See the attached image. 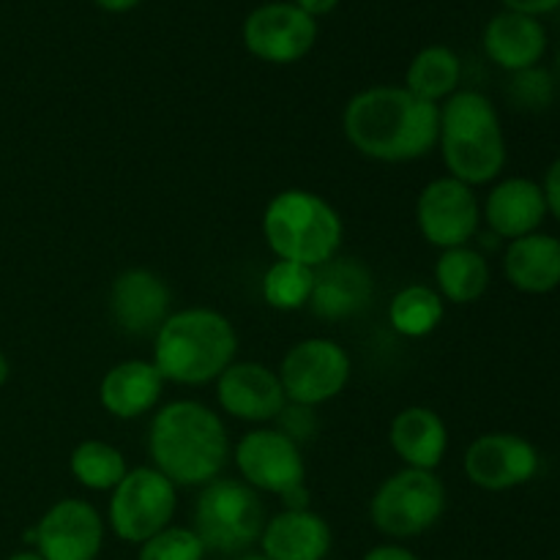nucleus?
Returning <instances> with one entry per match:
<instances>
[{
    "mask_svg": "<svg viewBox=\"0 0 560 560\" xmlns=\"http://www.w3.org/2000/svg\"><path fill=\"white\" fill-rule=\"evenodd\" d=\"M342 129L361 156L416 162L438 145V104L413 96L405 85L364 88L345 104Z\"/></svg>",
    "mask_w": 560,
    "mask_h": 560,
    "instance_id": "f257e3e1",
    "label": "nucleus"
},
{
    "mask_svg": "<svg viewBox=\"0 0 560 560\" xmlns=\"http://www.w3.org/2000/svg\"><path fill=\"white\" fill-rule=\"evenodd\" d=\"M230 435L222 416L197 399H173L153 413L148 454L175 487H206L228 465Z\"/></svg>",
    "mask_w": 560,
    "mask_h": 560,
    "instance_id": "f03ea898",
    "label": "nucleus"
},
{
    "mask_svg": "<svg viewBox=\"0 0 560 560\" xmlns=\"http://www.w3.org/2000/svg\"><path fill=\"white\" fill-rule=\"evenodd\" d=\"M238 353L235 326L217 310L189 306L170 312L153 334V364L175 386H206L228 370Z\"/></svg>",
    "mask_w": 560,
    "mask_h": 560,
    "instance_id": "7ed1b4c3",
    "label": "nucleus"
},
{
    "mask_svg": "<svg viewBox=\"0 0 560 560\" xmlns=\"http://www.w3.org/2000/svg\"><path fill=\"white\" fill-rule=\"evenodd\" d=\"M438 145L448 175L474 189L498 180L506 167L501 115L481 91H454L438 104Z\"/></svg>",
    "mask_w": 560,
    "mask_h": 560,
    "instance_id": "20e7f679",
    "label": "nucleus"
},
{
    "mask_svg": "<svg viewBox=\"0 0 560 560\" xmlns=\"http://www.w3.org/2000/svg\"><path fill=\"white\" fill-rule=\"evenodd\" d=\"M262 235L277 260L320 268L342 249L345 224L326 197L310 189H284L262 211Z\"/></svg>",
    "mask_w": 560,
    "mask_h": 560,
    "instance_id": "39448f33",
    "label": "nucleus"
},
{
    "mask_svg": "<svg viewBox=\"0 0 560 560\" xmlns=\"http://www.w3.org/2000/svg\"><path fill=\"white\" fill-rule=\"evenodd\" d=\"M266 506L260 492L241 479H213L200 487L195 501L191 530L200 536L208 552L241 556L260 541L266 528Z\"/></svg>",
    "mask_w": 560,
    "mask_h": 560,
    "instance_id": "423d86ee",
    "label": "nucleus"
},
{
    "mask_svg": "<svg viewBox=\"0 0 560 560\" xmlns=\"http://www.w3.org/2000/svg\"><path fill=\"white\" fill-rule=\"evenodd\" d=\"M446 485L435 470L402 468L388 476L370 501L375 530L394 541L416 539L441 523L446 514Z\"/></svg>",
    "mask_w": 560,
    "mask_h": 560,
    "instance_id": "0eeeda50",
    "label": "nucleus"
},
{
    "mask_svg": "<svg viewBox=\"0 0 560 560\" xmlns=\"http://www.w3.org/2000/svg\"><path fill=\"white\" fill-rule=\"evenodd\" d=\"M178 487L156 468H131L109 495L107 525L120 541L140 547L173 525Z\"/></svg>",
    "mask_w": 560,
    "mask_h": 560,
    "instance_id": "6e6552de",
    "label": "nucleus"
},
{
    "mask_svg": "<svg viewBox=\"0 0 560 560\" xmlns=\"http://www.w3.org/2000/svg\"><path fill=\"white\" fill-rule=\"evenodd\" d=\"M350 370L353 364L342 345L328 337H310L284 353L277 375L290 405L317 408L345 392Z\"/></svg>",
    "mask_w": 560,
    "mask_h": 560,
    "instance_id": "1a4fd4ad",
    "label": "nucleus"
},
{
    "mask_svg": "<svg viewBox=\"0 0 560 560\" xmlns=\"http://www.w3.org/2000/svg\"><path fill=\"white\" fill-rule=\"evenodd\" d=\"M235 468L241 481L266 495H290L306 485V463L301 443L277 427H257L235 443Z\"/></svg>",
    "mask_w": 560,
    "mask_h": 560,
    "instance_id": "9d476101",
    "label": "nucleus"
},
{
    "mask_svg": "<svg viewBox=\"0 0 560 560\" xmlns=\"http://www.w3.org/2000/svg\"><path fill=\"white\" fill-rule=\"evenodd\" d=\"M416 222L427 244L441 252L468 246L481 228L479 195L452 175L430 180L416 200Z\"/></svg>",
    "mask_w": 560,
    "mask_h": 560,
    "instance_id": "9b49d317",
    "label": "nucleus"
},
{
    "mask_svg": "<svg viewBox=\"0 0 560 560\" xmlns=\"http://www.w3.org/2000/svg\"><path fill=\"white\" fill-rule=\"evenodd\" d=\"M541 468L539 448L517 432H485L463 457L468 481L487 492H506L525 487Z\"/></svg>",
    "mask_w": 560,
    "mask_h": 560,
    "instance_id": "f8f14e48",
    "label": "nucleus"
},
{
    "mask_svg": "<svg viewBox=\"0 0 560 560\" xmlns=\"http://www.w3.org/2000/svg\"><path fill=\"white\" fill-rule=\"evenodd\" d=\"M104 517L82 498L52 503L33 525V547L44 560H96L104 550Z\"/></svg>",
    "mask_w": 560,
    "mask_h": 560,
    "instance_id": "ddd939ff",
    "label": "nucleus"
},
{
    "mask_svg": "<svg viewBox=\"0 0 560 560\" xmlns=\"http://www.w3.org/2000/svg\"><path fill=\"white\" fill-rule=\"evenodd\" d=\"M317 42V20L295 3L273 0L262 3L246 16L244 44L257 60L288 66L310 55Z\"/></svg>",
    "mask_w": 560,
    "mask_h": 560,
    "instance_id": "4468645a",
    "label": "nucleus"
},
{
    "mask_svg": "<svg viewBox=\"0 0 560 560\" xmlns=\"http://www.w3.org/2000/svg\"><path fill=\"white\" fill-rule=\"evenodd\" d=\"M217 402L233 419L246 424H268L288 408L277 370L260 361H233L217 377Z\"/></svg>",
    "mask_w": 560,
    "mask_h": 560,
    "instance_id": "2eb2a0df",
    "label": "nucleus"
},
{
    "mask_svg": "<svg viewBox=\"0 0 560 560\" xmlns=\"http://www.w3.org/2000/svg\"><path fill=\"white\" fill-rule=\"evenodd\" d=\"M167 282L148 268H126L109 288V315L129 337H153L170 317Z\"/></svg>",
    "mask_w": 560,
    "mask_h": 560,
    "instance_id": "dca6fc26",
    "label": "nucleus"
},
{
    "mask_svg": "<svg viewBox=\"0 0 560 560\" xmlns=\"http://www.w3.org/2000/svg\"><path fill=\"white\" fill-rule=\"evenodd\" d=\"M375 299L372 271L355 257L337 255L326 266L315 268V290L310 310L323 320H348L359 315Z\"/></svg>",
    "mask_w": 560,
    "mask_h": 560,
    "instance_id": "f3484780",
    "label": "nucleus"
},
{
    "mask_svg": "<svg viewBox=\"0 0 560 560\" xmlns=\"http://www.w3.org/2000/svg\"><path fill=\"white\" fill-rule=\"evenodd\" d=\"M550 211H547L541 184L523 178V175L498 180L481 206V219L487 222L490 233L506 241L539 233Z\"/></svg>",
    "mask_w": 560,
    "mask_h": 560,
    "instance_id": "a211bd4d",
    "label": "nucleus"
},
{
    "mask_svg": "<svg viewBox=\"0 0 560 560\" xmlns=\"http://www.w3.org/2000/svg\"><path fill=\"white\" fill-rule=\"evenodd\" d=\"M257 545L271 560H326L334 534L331 525L312 509H284L266 520Z\"/></svg>",
    "mask_w": 560,
    "mask_h": 560,
    "instance_id": "6ab92c4d",
    "label": "nucleus"
},
{
    "mask_svg": "<svg viewBox=\"0 0 560 560\" xmlns=\"http://www.w3.org/2000/svg\"><path fill=\"white\" fill-rule=\"evenodd\" d=\"M167 381L153 361L129 359L109 366L98 386V402L109 416L124 421L142 419L162 399Z\"/></svg>",
    "mask_w": 560,
    "mask_h": 560,
    "instance_id": "aec40b11",
    "label": "nucleus"
},
{
    "mask_svg": "<svg viewBox=\"0 0 560 560\" xmlns=\"http://www.w3.org/2000/svg\"><path fill=\"white\" fill-rule=\"evenodd\" d=\"M388 443L405 468L438 470L448 452V427L427 405H410L394 416L388 427Z\"/></svg>",
    "mask_w": 560,
    "mask_h": 560,
    "instance_id": "412c9836",
    "label": "nucleus"
},
{
    "mask_svg": "<svg viewBox=\"0 0 560 560\" xmlns=\"http://www.w3.org/2000/svg\"><path fill=\"white\" fill-rule=\"evenodd\" d=\"M485 52L501 69L517 71L534 69L547 52V31L536 16L501 11L485 27Z\"/></svg>",
    "mask_w": 560,
    "mask_h": 560,
    "instance_id": "4be33fe9",
    "label": "nucleus"
},
{
    "mask_svg": "<svg viewBox=\"0 0 560 560\" xmlns=\"http://www.w3.org/2000/svg\"><path fill=\"white\" fill-rule=\"evenodd\" d=\"M503 273L520 293L547 295L560 288V238L530 233L509 241L503 252Z\"/></svg>",
    "mask_w": 560,
    "mask_h": 560,
    "instance_id": "5701e85b",
    "label": "nucleus"
},
{
    "mask_svg": "<svg viewBox=\"0 0 560 560\" xmlns=\"http://www.w3.org/2000/svg\"><path fill=\"white\" fill-rule=\"evenodd\" d=\"M490 262L474 246L443 249L435 260V290L452 304H474L490 288Z\"/></svg>",
    "mask_w": 560,
    "mask_h": 560,
    "instance_id": "b1692460",
    "label": "nucleus"
},
{
    "mask_svg": "<svg viewBox=\"0 0 560 560\" xmlns=\"http://www.w3.org/2000/svg\"><path fill=\"white\" fill-rule=\"evenodd\" d=\"M459 80H463V63L446 44H430L416 52L405 71V88L430 104L446 102L454 91H459Z\"/></svg>",
    "mask_w": 560,
    "mask_h": 560,
    "instance_id": "393cba45",
    "label": "nucleus"
},
{
    "mask_svg": "<svg viewBox=\"0 0 560 560\" xmlns=\"http://www.w3.org/2000/svg\"><path fill=\"white\" fill-rule=\"evenodd\" d=\"M446 315V301L432 284H408L397 290L388 304V326L408 339H424Z\"/></svg>",
    "mask_w": 560,
    "mask_h": 560,
    "instance_id": "a878e982",
    "label": "nucleus"
},
{
    "mask_svg": "<svg viewBox=\"0 0 560 560\" xmlns=\"http://www.w3.org/2000/svg\"><path fill=\"white\" fill-rule=\"evenodd\" d=\"M69 470L77 485L93 492H113L120 485L129 465L120 448L107 441H82L77 443L69 457Z\"/></svg>",
    "mask_w": 560,
    "mask_h": 560,
    "instance_id": "bb28decb",
    "label": "nucleus"
},
{
    "mask_svg": "<svg viewBox=\"0 0 560 560\" xmlns=\"http://www.w3.org/2000/svg\"><path fill=\"white\" fill-rule=\"evenodd\" d=\"M312 290H315V268L290 260H273L260 282L262 301L279 312H295L310 306Z\"/></svg>",
    "mask_w": 560,
    "mask_h": 560,
    "instance_id": "cd10ccee",
    "label": "nucleus"
},
{
    "mask_svg": "<svg viewBox=\"0 0 560 560\" xmlns=\"http://www.w3.org/2000/svg\"><path fill=\"white\" fill-rule=\"evenodd\" d=\"M206 545L195 530L186 525H167L156 536L142 541L137 560H206Z\"/></svg>",
    "mask_w": 560,
    "mask_h": 560,
    "instance_id": "c85d7f7f",
    "label": "nucleus"
},
{
    "mask_svg": "<svg viewBox=\"0 0 560 560\" xmlns=\"http://www.w3.org/2000/svg\"><path fill=\"white\" fill-rule=\"evenodd\" d=\"M509 93H512V102L523 109H545L550 107L552 96H556V82H552L550 71L539 69H525L517 71L509 85Z\"/></svg>",
    "mask_w": 560,
    "mask_h": 560,
    "instance_id": "c756f323",
    "label": "nucleus"
},
{
    "mask_svg": "<svg viewBox=\"0 0 560 560\" xmlns=\"http://www.w3.org/2000/svg\"><path fill=\"white\" fill-rule=\"evenodd\" d=\"M541 191H545L547 211L560 222V156L547 167L545 180H541Z\"/></svg>",
    "mask_w": 560,
    "mask_h": 560,
    "instance_id": "7c9ffc66",
    "label": "nucleus"
},
{
    "mask_svg": "<svg viewBox=\"0 0 560 560\" xmlns=\"http://www.w3.org/2000/svg\"><path fill=\"white\" fill-rule=\"evenodd\" d=\"M506 11H517V14H528L539 20L541 14H550L560 5V0H501Z\"/></svg>",
    "mask_w": 560,
    "mask_h": 560,
    "instance_id": "2f4dec72",
    "label": "nucleus"
},
{
    "mask_svg": "<svg viewBox=\"0 0 560 560\" xmlns=\"http://www.w3.org/2000/svg\"><path fill=\"white\" fill-rule=\"evenodd\" d=\"M361 560H421L413 550L402 545H377Z\"/></svg>",
    "mask_w": 560,
    "mask_h": 560,
    "instance_id": "473e14b6",
    "label": "nucleus"
},
{
    "mask_svg": "<svg viewBox=\"0 0 560 560\" xmlns=\"http://www.w3.org/2000/svg\"><path fill=\"white\" fill-rule=\"evenodd\" d=\"M293 3L299 5L301 11H306L312 20H317V16L331 14V11L339 5V0H293Z\"/></svg>",
    "mask_w": 560,
    "mask_h": 560,
    "instance_id": "72a5a7b5",
    "label": "nucleus"
},
{
    "mask_svg": "<svg viewBox=\"0 0 560 560\" xmlns=\"http://www.w3.org/2000/svg\"><path fill=\"white\" fill-rule=\"evenodd\" d=\"M93 3H96L98 9L109 11V14H124V11L137 9V5L142 3V0H93Z\"/></svg>",
    "mask_w": 560,
    "mask_h": 560,
    "instance_id": "f704fd0d",
    "label": "nucleus"
},
{
    "mask_svg": "<svg viewBox=\"0 0 560 560\" xmlns=\"http://www.w3.org/2000/svg\"><path fill=\"white\" fill-rule=\"evenodd\" d=\"M9 377H11V361L5 359V353H3V350H0V388H3L5 383H9Z\"/></svg>",
    "mask_w": 560,
    "mask_h": 560,
    "instance_id": "c9c22d12",
    "label": "nucleus"
},
{
    "mask_svg": "<svg viewBox=\"0 0 560 560\" xmlns=\"http://www.w3.org/2000/svg\"><path fill=\"white\" fill-rule=\"evenodd\" d=\"M5 560H44V558L38 556L36 550H20V552H14V556H9Z\"/></svg>",
    "mask_w": 560,
    "mask_h": 560,
    "instance_id": "e433bc0d",
    "label": "nucleus"
},
{
    "mask_svg": "<svg viewBox=\"0 0 560 560\" xmlns=\"http://www.w3.org/2000/svg\"><path fill=\"white\" fill-rule=\"evenodd\" d=\"M233 560H271V558H266L262 556V552H241V556H235Z\"/></svg>",
    "mask_w": 560,
    "mask_h": 560,
    "instance_id": "4c0bfd02",
    "label": "nucleus"
},
{
    "mask_svg": "<svg viewBox=\"0 0 560 560\" xmlns=\"http://www.w3.org/2000/svg\"><path fill=\"white\" fill-rule=\"evenodd\" d=\"M558 74H560V52H558Z\"/></svg>",
    "mask_w": 560,
    "mask_h": 560,
    "instance_id": "58836bf2",
    "label": "nucleus"
}]
</instances>
